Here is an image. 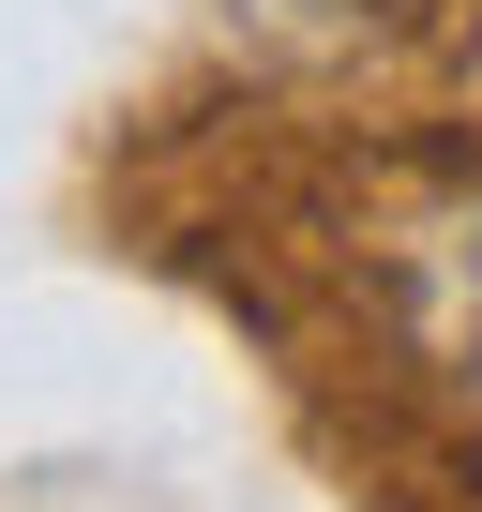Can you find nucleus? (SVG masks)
<instances>
[{
    "label": "nucleus",
    "instance_id": "nucleus-1",
    "mask_svg": "<svg viewBox=\"0 0 482 512\" xmlns=\"http://www.w3.org/2000/svg\"><path fill=\"white\" fill-rule=\"evenodd\" d=\"M392 332H407V362L482 422V196H452V211H422V226L392 241Z\"/></svg>",
    "mask_w": 482,
    "mask_h": 512
}]
</instances>
